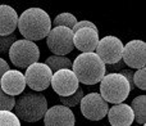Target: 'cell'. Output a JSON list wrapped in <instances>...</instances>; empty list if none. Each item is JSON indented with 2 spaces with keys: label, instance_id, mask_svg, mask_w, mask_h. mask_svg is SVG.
Returning a JSON list of instances; mask_svg holds the SVG:
<instances>
[{
  "label": "cell",
  "instance_id": "14",
  "mask_svg": "<svg viewBox=\"0 0 146 126\" xmlns=\"http://www.w3.org/2000/svg\"><path fill=\"white\" fill-rule=\"evenodd\" d=\"M99 43V31L81 28L73 32V45L82 53H95Z\"/></svg>",
  "mask_w": 146,
  "mask_h": 126
},
{
  "label": "cell",
  "instance_id": "11",
  "mask_svg": "<svg viewBox=\"0 0 146 126\" xmlns=\"http://www.w3.org/2000/svg\"><path fill=\"white\" fill-rule=\"evenodd\" d=\"M78 80L72 70H60L53 73L50 85L59 97H68L77 90Z\"/></svg>",
  "mask_w": 146,
  "mask_h": 126
},
{
  "label": "cell",
  "instance_id": "21",
  "mask_svg": "<svg viewBox=\"0 0 146 126\" xmlns=\"http://www.w3.org/2000/svg\"><path fill=\"white\" fill-rule=\"evenodd\" d=\"M0 126H21V121L13 112L0 111Z\"/></svg>",
  "mask_w": 146,
  "mask_h": 126
},
{
  "label": "cell",
  "instance_id": "27",
  "mask_svg": "<svg viewBox=\"0 0 146 126\" xmlns=\"http://www.w3.org/2000/svg\"><path fill=\"white\" fill-rule=\"evenodd\" d=\"M124 63L123 61H119L118 63H114V64H109L108 67H105V70H108V73H118L119 71L124 70Z\"/></svg>",
  "mask_w": 146,
  "mask_h": 126
},
{
  "label": "cell",
  "instance_id": "7",
  "mask_svg": "<svg viewBox=\"0 0 146 126\" xmlns=\"http://www.w3.org/2000/svg\"><path fill=\"white\" fill-rule=\"evenodd\" d=\"M51 77H53V72L45 63L36 62L26 68V85L30 89L35 90L36 93H40V91L48 89L50 86Z\"/></svg>",
  "mask_w": 146,
  "mask_h": 126
},
{
  "label": "cell",
  "instance_id": "30",
  "mask_svg": "<svg viewBox=\"0 0 146 126\" xmlns=\"http://www.w3.org/2000/svg\"><path fill=\"white\" fill-rule=\"evenodd\" d=\"M136 126H140V125H136Z\"/></svg>",
  "mask_w": 146,
  "mask_h": 126
},
{
  "label": "cell",
  "instance_id": "6",
  "mask_svg": "<svg viewBox=\"0 0 146 126\" xmlns=\"http://www.w3.org/2000/svg\"><path fill=\"white\" fill-rule=\"evenodd\" d=\"M46 45L55 56L64 57L74 49L73 31L68 27H51L49 35L46 36Z\"/></svg>",
  "mask_w": 146,
  "mask_h": 126
},
{
  "label": "cell",
  "instance_id": "18",
  "mask_svg": "<svg viewBox=\"0 0 146 126\" xmlns=\"http://www.w3.org/2000/svg\"><path fill=\"white\" fill-rule=\"evenodd\" d=\"M45 64L50 68L51 72H56L60 70H72V61L67 57L62 56H51L46 58Z\"/></svg>",
  "mask_w": 146,
  "mask_h": 126
},
{
  "label": "cell",
  "instance_id": "17",
  "mask_svg": "<svg viewBox=\"0 0 146 126\" xmlns=\"http://www.w3.org/2000/svg\"><path fill=\"white\" fill-rule=\"evenodd\" d=\"M131 109L133 112L135 121L139 125H144L146 122V95H139L132 101Z\"/></svg>",
  "mask_w": 146,
  "mask_h": 126
},
{
  "label": "cell",
  "instance_id": "2",
  "mask_svg": "<svg viewBox=\"0 0 146 126\" xmlns=\"http://www.w3.org/2000/svg\"><path fill=\"white\" fill-rule=\"evenodd\" d=\"M106 66L96 53H81L72 62V71L78 82L85 85L99 84L106 75Z\"/></svg>",
  "mask_w": 146,
  "mask_h": 126
},
{
  "label": "cell",
  "instance_id": "26",
  "mask_svg": "<svg viewBox=\"0 0 146 126\" xmlns=\"http://www.w3.org/2000/svg\"><path fill=\"white\" fill-rule=\"evenodd\" d=\"M118 73H121V75L126 78L127 82L129 84V89H131V90H133V89H135V85H133V71H132V70H126V68H124V70L119 71Z\"/></svg>",
  "mask_w": 146,
  "mask_h": 126
},
{
  "label": "cell",
  "instance_id": "22",
  "mask_svg": "<svg viewBox=\"0 0 146 126\" xmlns=\"http://www.w3.org/2000/svg\"><path fill=\"white\" fill-rule=\"evenodd\" d=\"M14 104H15V98L14 97L8 95L7 93L1 90L0 88V111H8L12 112L14 109Z\"/></svg>",
  "mask_w": 146,
  "mask_h": 126
},
{
  "label": "cell",
  "instance_id": "19",
  "mask_svg": "<svg viewBox=\"0 0 146 126\" xmlns=\"http://www.w3.org/2000/svg\"><path fill=\"white\" fill-rule=\"evenodd\" d=\"M53 25L54 27H68L72 30L77 25V18L72 13H60L54 18V21L51 22V26Z\"/></svg>",
  "mask_w": 146,
  "mask_h": 126
},
{
  "label": "cell",
  "instance_id": "15",
  "mask_svg": "<svg viewBox=\"0 0 146 126\" xmlns=\"http://www.w3.org/2000/svg\"><path fill=\"white\" fill-rule=\"evenodd\" d=\"M106 117L111 126H131L135 121L133 112L129 104L126 103L114 104L113 107H110L108 109Z\"/></svg>",
  "mask_w": 146,
  "mask_h": 126
},
{
  "label": "cell",
  "instance_id": "23",
  "mask_svg": "<svg viewBox=\"0 0 146 126\" xmlns=\"http://www.w3.org/2000/svg\"><path fill=\"white\" fill-rule=\"evenodd\" d=\"M133 85L141 90H146V68H140L133 72Z\"/></svg>",
  "mask_w": 146,
  "mask_h": 126
},
{
  "label": "cell",
  "instance_id": "24",
  "mask_svg": "<svg viewBox=\"0 0 146 126\" xmlns=\"http://www.w3.org/2000/svg\"><path fill=\"white\" fill-rule=\"evenodd\" d=\"M17 41L14 34H10L7 36H0V53H7L9 52L10 46Z\"/></svg>",
  "mask_w": 146,
  "mask_h": 126
},
{
  "label": "cell",
  "instance_id": "13",
  "mask_svg": "<svg viewBox=\"0 0 146 126\" xmlns=\"http://www.w3.org/2000/svg\"><path fill=\"white\" fill-rule=\"evenodd\" d=\"M25 75L21 71L9 70L3 75L0 80V88L4 93H7L10 97H17L25 91L26 88Z\"/></svg>",
  "mask_w": 146,
  "mask_h": 126
},
{
  "label": "cell",
  "instance_id": "25",
  "mask_svg": "<svg viewBox=\"0 0 146 126\" xmlns=\"http://www.w3.org/2000/svg\"><path fill=\"white\" fill-rule=\"evenodd\" d=\"M81 28H92V30L98 31L96 25H94V23L90 22V21H80V22H77V25L72 28V31H73V32H76V31L81 30Z\"/></svg>",
  "mask_w": 146,
  "mask_h": 126
},
{
  "label": "cell",
  "instance_id": "16",
  "mask_svg": "<svg viewBox=\"0 0 146 126\" xmlns=\"http://www.w3.org/2000/svg\"><path fill=\"white\" fill-rule=\"evenodd\" d=\"M18 25V14L14 8L7 4H0V36H7L14 32Z\"/></svg>",
  "mask_w": 146,
  "mask_h": 126
},
{
  "label": "cell",
  "instance_id": "5",
  "mask_svg": "<svg viewBox=\"0 0 146 126\" xmlns=\"http://www.w3.org/2000/svg\"><path fill=\"white\" fill-rule=\"evenodd\" d=\"M9 58L18 68H27L38 62L40 49L35 43L28 40H17L9 49Z\"/></svg>",
  "mask_w": 146,
  "mask_h": 126
},
{
  "label": "cell",
  "instance_id": "1",
  "mask_svg": "<svg viewBox=\"0 0 146 126\" xmlns=\"http://www.w3.org/2000/svg\"><path fill=\"white\" fill-rule=\"evenodd\" d=\"M18 30L28 41L42 40L51 30V19L41 8H28L18 17Z\"/></svg>",
  "mask_w": 146,
  "mask_h": 126
},
{
  "label": "cell",
  "instance_id": "29",
  "mask_svg": "<svg viewBox=\"0 0 146 126\" xmlns=\"http://www.w3.org/2000/svg\"><path fill=\"white\" fill-rule=\"evenodd\" d=\"M142 126H146V124H144V125H142Z\"/></svg>",
  "mask_w": 146,
  "mask_h": 126
},
{
  "label": "cell",
  "instance_id": "8",
  "mask_svg": "<svg viewBox=\"0 0 146 126\" xmlns=\"http://www.w3.org/2000/svg\"><path fill=\"white\" fill-rule=\"evenodd\" d=\"M95 52L99 58L104 62V64H114L122 61L123 43L117 36H105L101 40H99Z\"/></svg>",
  "mask_w": 146,
  "mask_h": 126
},
{
  "label": "cell",
  "instance_id": "28",
  "mask_svg": "<svg viewBox=\"0 0 146 126\" xmlns=\"http://www.w3.org/2000/svg\"><path fill=\"white\" fill-rule=\"evenodd\" d=\"M9 70H10V68H9V64H8V62L4 61L3 58H0V80H1L3 75H4L7 71H9Z\"/></svg>",
  "mask_w": 146,
  "mask_h": 126
},
{
  "label": "cell",
  "instance_id": "10",
  "mask_svg": "<svg viewBox=\"0 0 146 126\" xmlns=\"http://www.w3.org/2000/svg\"><path fill=\"white\" fill-rule=\"evenodd\" d=\"M122 61L129 68H145L146 64V44L142 40H131L123 45Z\"/></svg>",
  "mask_w": 146,
  "mask_h": 126
},
{
  "label": "cell",
  "instance_id": "3",
  "mask_svg": "<svg viewBox=\"0 0 146 126\" xmlns=\"http://www.w3.org/2000/svg\"><path fill=\"white\" fill-rule=\"evenodd\" d=\"M15 116L26 122H37L44 119L48 111V99L44 94L36 91L22 93L14 104Z\"/></svg>",
  "mask_w": 146,
  "mask_h": 126
},
{
  "label": "cell",
  "instance_id": "12",
  "mask_svg": "<svg viewBox=\"0 0 146 126\" xmlns=\"http://www.w3.org/2000/svg\"><path fill=\"white\" fill-rule=\"evenodd\" d=\"M45 126H74L76 117L71 108L64 106H54L48 108L44 116Z\"/></svg>",
  "mask_w": 146,
  "mask_h": 126
},
{
  "label": "cell",
  "instance_id": "4",
  "mask_svg": "<svg viewBox=\"0 0 146 126\" xmlns=\"http://www.w3.org/2000/svg\"><path fill=\"white\" fill-rule=\"evenodd\" d=\"M129 93V84L121 73H106L100 81V95L106 103L121 104Z\"/></svg>",
  "mask_w": 146,
  "mask_h": 126
},
{
  "label": "cell",
  "instance_id": "20",
  "mask_svg": "<svg viewBox=\"0 0 146 126\" xmlns=\"http://www.w3.org/2000/svg\"><path fill=\"white\" fill-rule=\"evenodd\" d=\"M82 98H83V90L81 88H78L71 95L59 97V101H60L62 106L67 107V108H72V107L78 106V104L81 103V101H82Z\"/></svg>",
  "mask_w": 146,
  "mask_h": 126
},
{
  "label": "cell",
  "instance_id": "9",
  "mask_svg": "<svg viewBox=\"0 0 146 126\" xmlns=\"http://www.w3.org/2000/svg\"><path fill=\"white\" fill-rule=\"evenodd\" d=\"M81 112L83 117H86L90 121H100L104 117H106L109 106L99 93H88L87 95H83L82 101L80 103Z\"/></svg>",
  "mask_w": 146,
  "mask_h": 126
}]
</instances>
